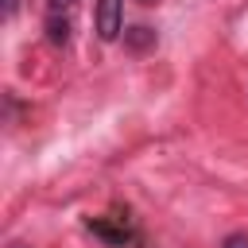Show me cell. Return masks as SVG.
Listing matches in <instances>:
<instances>
[{"instance_id": "1", "label": "cell", "mask_w": 248, "mask_h": 248, "mask_svg": "<svg viewBox=\"0 0 248 248\" xmlns=\"http://www.w3.org/2000/svg\"><path fill=\"white\" fill-rule=\"evenodd\" d=\"M93 27H97V39H101V43L120 39V31H124V0H97V8H93Z\"/></svg>"}, {"instance_id": "4", "label": "cell", "mask_w": 248, "mask_h": 248, "mask_svg": "<svg viewBox=\"0 0 248 248\" xmlns=\"http://www.w3.org/2000/svg\"><path fill=\"white\" fill-rule=\"evenodd\" d=\"M89 232H93V236H101L105 244H116V248H120V244H128V236H132L128 229H116V225H108V221H89Z\"/></svg>"}, {"instance_id": "6", "label": "cell", "mask_w": 248, "mask_h": 248, "mask_svg": "<svg viewBox=\"0 0 248 248\" xmlns=\"http://www.w3.org/2000/svg\"><path fill=\"white\" fill-rule=\"evenodd\" d=\"M74 4H78V0H46L50 12H66V8H74Z\"/></svg>"}, {"instance_id": "8", "label": "cell", "mask_w": 248, "mask_h": 248, "mask_svg": "<svg viewBox=\"0 0 248 248\" xmlns=\"http://www.w3.org/2000/svg\"><path fill=\"white\" fill-rule=\"evenodd\" d=\"M12 248H31V244H12Z\"/></svg>"}, {"instance_id": "2", "label": "cell", "mask_w": 248, "mask_h": 248, "mask_svg": "<svg viewBox=\"0 0 248 248\" xmlns=\"http://www.w3.org/2000/svg\"><path fill=\"white\" fill-rule=\"evenodd\" d=\"M155 43H159V35H155V27H147V23H136V27H124V46H128L132 54H147V50H155Z\"/></svg>"}, {"instance_id": "3", "label": "cell", "mask_w": 248, "mask_h": 248, "mask_svg": "<svg viewBox=\"0 0 248 248\" xmlns=\"http://www.w3.org/2000/svg\"><path fill=\"white\" fill-rule=\"evenodd\" d=\"M46 39H50L54 46H66V43H70V19H66L62 12H50V16H46Z\"/></svg>"}, {"instance_id": "7", "label": "cell", "mask_w": 248, "mask_h": 248, "mask_svg": "<svg viewBox=\"0 0 248 248\" xmlns=\"http://www.w3.org/2000/svg\"><path fill=\"white\" fill-rule=\"evenodd\" d=\"M19 12V0H4V19H12Z\"/></svg>"}, {"instance_id": "9", "label": "cell", "mask_w": 248, "mask_h": 248, "mask_svg": "<svg viewBox=\"0 0 248 248\" xmlns=\"http://www.w3.org/2000/svg\"><path fill=\"white\" fill-rule=\"evenodd\" d=\"M140 4H155V0H140Z\"/></svg>"}, {"instance_id": "5", "label": "cell", "mask_w": 248, "mask_h": 248, "mask_svg": "<svg viewBox=\"0 0 248 248\" xmlns=\"http://www.w3.org/2000/svg\"><path fill=\"white\" fill-rule=\"evenodd\" d=\"M221 248H248V232H229L221 240Z\"/></svg>"}]
</instances>
